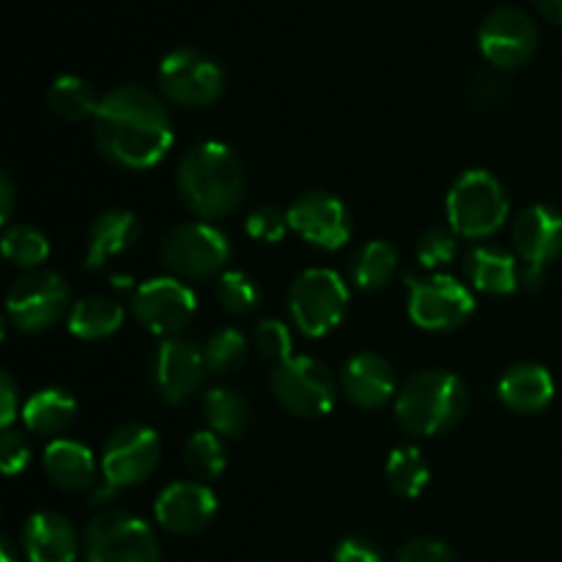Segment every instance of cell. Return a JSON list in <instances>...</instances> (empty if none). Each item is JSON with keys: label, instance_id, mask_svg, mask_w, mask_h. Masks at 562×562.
I'll return each instance as SVG.
<instances>
[{"label": "cell", "instance_id": "38", "mask_svg": "<svg viewBox=\"0 0 562 562\" xmlns=\"http://www.w3.org/2000/svg\"><path fill=\"white\" fill-rule=\"evenodd\" d=\"M31 461V445L14 428H5L0 437V470L3 475H20Z\"/></svg>", "mask_w": 562, "mask_h": 562}, {"label": "cell", "instance_id": "28", "mask_svg": "<svg viewBox=\"0 0 562 562\" xmlns=\"http://www.w3.org/2000/svg\"><path fill=\"white\" fill-rule=\"evenodd\" d=\"M395 272H398V250L384 239L362 245L351 261V280L362 291L384 289Z\"/></svg>", "mask_w": 562, "mask_h": 562}, {"label": "cell", "instance_id": "2", "mask_svg": "<svg viewBox=\"0 0 562 562\" xmlns=\"http://www.w3.org/2000/svg\"><path fill=\"white\" fill-rule=\"evenodd\" d=\"M181 201L192 214L206 220L228 217L245 195V173L225 143L203 140L181 157L176 173Z\"/></svg>", "mask_w": 562, "mask_h": 562}, {"label": "cell", "instance_id": "19", "mask_svg": "<svg viewBox=\"0 0 562 562\" xmlns=\"http://www.w3.org/2000/svg\"><path fill=\"white\" fill-rule=\"evenodd\" d=\"M340 387H344L346 398L360 409H379L387 401H393V395H398L395 393L393 366L373 351H362L346 362Z\"/></svg>", "mask_w": 562, "mask_h": 562}, {"label": "cell", "instance_id": "22", "mask_svg": "<svg viewBox=\"0 0 562 562\" xmlns=\"http://www.w3.org/2000/svg\"><path fill=\"white\" fill-rule=\"evenodd\" d=\"M497 393L508 409L519 412V415H538V412L552 404L554 379L543 366L521 362V366H514L499 379Z\"/></svg>", "mask_w": 562, "mask_h": 562}, {"label": "cell", "instance_id": "4", "mask_svg": "<svg viewBox=\"0 0 562 562\" xmlns=\"http://www.w3.org/2000/svg\"><path fill=\"white\" fill-rule=\"evenodd\" d=\"M508 198L503 184L488 170H467L448 192L450 231L464 239H486L505 225Z\"/></svg>", "mask_w": 562, "mask_h": 562}, {"label": "cell", "instance_id": "24", "mask_svg": "<svg viewBox=\"0 0 562 562\" xmlns=\"http://www.w3.org/2000/svg\"><path fill=\"white\" fill-rule=\"evenodd\" d=\"M464 272L477 291L492 296L514 294L519 289V272L514 256L497 247H477L467 256Z\"/></svg>", "mask_w": 562, "mask_h": 562}, {"label": "cell", "instance_id": "35", "mask_svg": "<svg viewBox=\"0 0 562 562\" xmlns=\"http://www.w3.org/2000/svg\"><path fill=\"white\" fill-rule=\"evenodd\" d=\"M459 245H456V234L448 228H428L417 241V261L423 269H439L453 263Z\"/></svg>", "mask_w": 562, "mask_h": 562}, {"label": "cell", "instance_id": "12", "mask_svg": "<svg viewBox=\"0 0 562 562\" xmlns=\"http://www.w3.org/2000/svg\"><path fill=\"white\" fill-rule=\"evenodd\" d=\"M162 445L157 431L140 423H130L110 434L102 450V477L113 488H130L148 481L159 464Z\"/></svg>", "mask_w": 562, "mask_h": 562}, {"label": "cell", "instance_id": "18", "mask_svg": "<svg viewBox=\"0 0 562 562\" xmlns=\"http://www.w3.org/2000/svg\"><path fill=\"white\" fill-rule=\"evenodd\" d=\"M514 247L521 261L532 267H547L558 261L562 256V214L543 203L525 209L516 217Z\"/></svg>", "mask_w": 562, "mask_h": 562}, {"label": "cell", "instance_id": "14", "mask_svg": "<svg viewBox=\"0 0 562 562\" xmlns=\"http://www.w3.org/2000/svg\"><path fill=\"white\" fill-rule=\"evenodd\" d=\"M198 300L187 283L179 278H157L143 283L132 300V313L151 335L159 338H179L181 329L192 322Z\"/></svg>", "mask_w": 562, "mask_h": 562}, {"label": "cell", "instance_id": "20", "mask_svg": "<svg viewBox=\"0 0 562 562\" xmlns=\"http://www.w3.org/2000/svg\"><path fill=\"white\" fill-rule=\"evenodd\" d=\"M22 549L31 562H75L80 543L66 516L55 510H38L25 521Z\"/></svg>", "mask_w": 562, "mask_h": 562}, {"label": "cell", "instance_id": "26", "mask_svg": "<svg viewBox=\"0 0 562 562\" xmlns=\"http://www.w3.org/2000/svg\"><path fill=\"white\" fill-rule=\"evenodd\" d=\"M124 324V307L110 296H86L69 311V333L80 340H104Z\"/></svg>", "mask_w": 562, "mask_h": 562}, {"label": "cell", "instance_id": "31", "mask_svg": "<svg viewBox=\"0 0 562 562\" xmlns=\"http://www.w3.org/2000/svg\"><path fill=\"white\" fill-rule=\"evenodd\" d=\"M3 256L14 267L36 269L47 261L49 241L33 225H11L3 234Z\"/></svg>", "mask_w": 562, "mask_h": 562}, {"label": "cell", "instance_id": "39", "mask_svg": "<svg viewBox=\"0 0 562 562\" xmlns=\"http://www.w3.org/2000/svg\"><path fill=\"white\" fill-rule=\"evenodd\" d=\"M395 562H459V560H456L453 549H450L448 543L434 541V538H420V541L406 543Z\"/></svg>", "mask_w": 562, "mask_h": 562}, {"label": "cell", "instance_id": "42", "mask_svg": "<svg viewBox=\"0 0 562 562\" xmlns=\"http://www.w3.org/2000/svg\"><path fill=\"white\" fill-rule=\"evenodd\" d=\"M11 212H14V184H11V176H0V220L9 223Z\"/></svg>", "mask_w": 562, "mask_h": 562}, {"label": "cell", "instance_id": "13", "mask_svg": "<svg viewBox=\"0 0 562 562\" xmlns=\"http://www.w3.org/2000/svg\"><path fill=\"white\" fill-rule=\"evenodd\" d=\"M477 47L483 58L497 69H519L536 55L538 27L527 11L516 5L494 9L477 31Z\"/></svg>", "mask_w": 562, "mask_h": 562}, {"label": "cell", "instance_id": "41", "mask_svg": "<svg viewBox=\"0 0 562 562\" xmlns=\"http://www.w3.org/2000/svg\"><path fill=\"white\" fill-rule=\"evenodd\" d=\"M16 404H20V398H16L14 379H11L9 373H3V376H0V428H3V431L14 426Z\"/></svg>", "mask_w": 562, "mask_h": 562}, {"label": "cell", "instance_id": "11", "mask_svg": "<svg viewBox=\"0 0 562 562\" xmlns=\"http://www.w3.org/2000/svg\"><path fill=\"white\" fill-rule=\"evenodd\" d=\"M225 75L214 58L201 49H173L159 64V88L181 108H206L223 93Z\"/></svg>", "mask_w": 562, "mask_h": 562}, {"label": "cell", "instance_id": "21", "mask_svg": "<svg viewBox=\"0 0 562 562\" xmlns=\"http://www.w3.org/2000/svg\"><path fill=\"white\" fill-rule=\"evenodd\" d=\"M140 231V220H137L135 212H126V209L102 212L93 220L91 228H88L86 267L102 269L115 256H124L126 250H132L137 245Z\"/></svg>", "mask_w": 562, "mask_h": 562}, {"label": "cell", "instance_id": "37", "mask_svg": "<svg viewBox=\"0 0 562 562\" xmlns=\"http://www.w3.org/2000/svg\"><path fill=\"white\" fill-rule=\"evenodd\" d=\"M289 228H291L289 212H283V209L278 206H258L245 223V231L252 236V239L269 241V245L283 239Z\"/></svg>", "mask_w": 562, "mask_h": 562}, {"label": "cell", "instance_id": "32", "mask_svg": "<svg viewBox=\"0 0 562 562\" xmlns=\"http://www.w3.org/2000/svg\"><path fill=\"white\" fill-rule=\"evenodd\" d=\"M184 461L187 470L201 481H214L225 472V445L220 434L214 431H198L187 439L184 445Z\"/></svg>", "mask_w": 562, "mask_h": 562}, {"label": "cell", "instance_id": "33", "mask_svg": "<svg viewBox=\"0 0 562 562\" xmlns=\"http://www.w3.org/2000/svg\"><path fill=\"white\" fill-rule=\"evenodd\" d=\"M247 357V338L234 327H223L212 333V338L203 346V362L209 373H234Z\"/></svg>", "mask_w": 562, "mask_h": 562}, {"label": "cell", "instance_id": "15", "mask_svg": "<svg viewBox=\"0 0 562 562\" xmlns=\"http://www.w3.org/2000/svg\"><path fill=\"white\" fill-rule=\"evenodd\" d=\"M289 225L296 236L322 250H340L351 236V217L338 195L324 190L302 192L289 206Z\"/></svg>", "mask_w": 562, "mask_h": 562}, {"label": "cell", "instance_id": "6", "mask_svg": "<svg viewBox=\"0 0 562 562\" xmlns=\"http://www.w3.org/2000/svg\"><path fill=\"white\" fill-rule=\"evenodd\" d=\"M88 562H162L151 527L124 510H104L82 538Z\"/></svg>", "mask_w": 562, "mask_h": 562}, {"label": "cell", "instance_id": "3", "mask_svg": "<svg viewBox=\"0 0 562 562\" xmlns=\"http://www.w3.org/2000/svg\"><path fill=\"white\" fill-rule=\"evenodd\" d=\"M470 412V393L456 373L420 371L395 395V420L412 437H437L450 431Z\"/></svg>", "mask_w": 562, "mask_h": 562}, {"label": "cell", "instance_id": "16", "mask_svg": "<svg viewBox=\"0 0 562 562\" xmlns=\"http://www.w3.org/2000/svg\"><path fill=\"white\" fill-rule=\"evenodd\" d=\"M203 349L187 338H165L151 357V379L168 404L179 406L201 390L206 379Z\"/></svg>", "mask_w": 562, "mask_h": 562}, {"label": "cell", "instance_id": "17", "mask_svg": "<svg viewBox=\"0 0 562 562\" xmlns=\"http://www.w3.org/2000/svg\"><path fill=\"white\" fill-rule=\"evenodd\" d=\"M217 514V497L198 481H179L162 488L154 503V516L173 536H195Z\"/></svg>", "mask_w": 562, "mask_h": 562}, {"label": "cell", "instance_id": "25", "mask_svg": "<svg viewBox=\"0 0 562 562\" xmlns=\"http://www.w3.org/2000/svg\"><path fill=\"white\" fill-rule=\"evenodd\" d=\"M77 401L66 390H38L22 406V420L27 431L42 434V437H58L60 431L75 423Z\"/></svg>", "mask_w": 562, "mask_h": 562}, {"label": "cell", "instance_id": "29", "mask_svg": "<svg viewBox=\"0 0 562 562\" xmlns=\"http://www.w3.org/2000/svg\"><path fill=\"white\" fill-rule=\"evenodd\" d=\"M387 486L393 488L398 497L415 499L426 492L428 481H431V470H428L426 459L417 448L404 445V448H395L387 459Z\"/></svg>", "mask_w": 562, "mask_h": 562}, {"label": "cell", "instance_id": "34", "mask_svg": "<svg viewBox=\"0 0 562 562\" xmlns=\"http://www.w3.org/2000/svg\"><path fill=\"white\" fill-rule=\"evenodd\" d=\"M217 296L223 302V307L236 316H247L258 307L261 302V289H258L256 280L245 272H223L217 283Z\"/></svg>", "mask_w": 562, "mask_h": 562}, {"label": "cell", "instance_id": "45", "mask_svg": "<svg viewBox=\"0 0 562 562\" xmlns=\"http://www.w3.org/2000/svg\"><path fill=\"white\" fill-rule=\"evenodd\" d=\"M0 562H16V554H14V549H11L9 541L0 543Z\"/></svg>", "mask_w": 562, "mask_h": 562}, {"label": "cell", "instance_id": "27", "mask_svg": "<svg viewBox=\"0 0 562 562\" xmlns=\"http://www.w3.org/2000/svg\"><path fill=\"white\" fill-rule=\"evenodd\" d=\"M203 412H206V420L212 426V431L220 434V437L239 439L250 431V404L234 387L209 390L206 398H203Z\"/></svg>", "mask_w": 562, "mask_h": 562}, {"label": "cell", "instance_id": "7", "mask_svg": "<svg viewBox=\"0 0 562 562\" xmlns=\"http://www.w3.org/2000/svg\"><path fill=\"white\" fill-rule=\"evenodd\" d=\"M162 261L176 278H217L231 261V241L209 223H184L170 231L162 241Z\"/></svg>", "mask_w": 562, "mask_h": 562}, {"label": "cell", "instance_id": "1", "mask_svg": "<svg viewBox=\"0 0 562 562\" xmlns=\"http://www.w3.org/2000/svg\"><path fill=\"white\" fill-rule=\"evenodd\" d=\"M93 137L110 162L146 170L168 157L173 146V121L154 91L143 86H119L99 99Z\"/></svg>", "mask_w": 562, "mask_h": 562}, {"label": "cell", "instance_id": "44", "mask_svg": "<svg viewBox=\"0 0 562 562\" xmlns=\"http://www.w3.org/2000/svg\"><path fill=\"white\" fill-rule=\"evenodd\" d=\"M536 5L547 20H552L554 25H562V0H536Z\"/></svg>", "mask_w": 562, "mask_h": 562}, {"label": "cell", "instance_id": "43", "mask_svg": "<svg viewBox=\"0 0 562 562\" xmlns=\"http://www.w3.org/2000/svg\"><path fill=\"white\" fill-rule=\"evenodd\" d=\"M519 285H525L527 291H538L543 285V267H532L525 263V269L519 272Z\"/></svg>", "mask_w": 562, "mask_h": 562}, {"label": "cell", "instance_id": "5", "mask_svg": "<svg viewBox=\"0 0 562 562\" xmlns=\"http://www.w3.org/2000/svg\"><path fill=\"white\" fill-rule=\"evenodd\" d=\"M349 289L333 269H307L291 283L289 313L294 327L307 338H324L346 316Z\"/></svg>", "mask_w": 562, "mask_h": 562}, {"label": "cell", "instance_id": "36", "mask_svg": "<svg viewBox=\"0 0 562 562\" xmlns=\"http://www.w3.org/2000/svg\"><path fill=\"white\" fill-rule=\"evenodd\" d=\"M252 344L261 351V357L278 362V366L291 360V346L294 344H291L289 327L280 318H263V322H258L256 333H252Z\"/></svg>", "mask_w": 562, "mask_h": 562}, {"label": "cell", "instance_id": "30", "mask_svg": "<svg viewBox=\"0 0 562 562\" xmlns=\"http://www.w3.org/2000/svg\"><path fill=\"white\" fill-rule=\"evenodd\" d=\"M49 110L64 121H82L88 115H97L99 99L93 93L91 82L77 75H64L53 82L47 93Z\"/></svg>", "mask_w": 562, "mask_h": 562}, {"label": "cell", "instance_id": "23", "mask_svg": "<svg viewBox=\"0 0 562 562\" xmlns=\"http://www.w3.org/2000/svg\"><path fill=\"white\" fill-rule=\"evenodd\" d=\"M44 472L49 481L66 492H91L97 477V459L91 450L75 439H53L44 450Z\"/></svg>", "mask_w": 562, "mask_h": 562}, {"label": "cell", "instance_id": "10", "mask_svg": "<svg viewBox=\"0 0 562 562\" xmlns=\"http://www.w3.org/2000/svg\"><path fill=\"white\" fill-rule=\"evenodd\" d=\"M272 393L296 417H322L335 406V379L313 357H291L272 371Z\"/></svg>", "mask_w": 562, "mask_h": 562}, {"label": "cell", "instance_id": "9", "mask_svg": "<svg viewBox=\"0 0 562 562\" xmlns=\"http://www.w3.org/2000/svg\"><path fill=\"white\" fill-rule=\"evenodd\" d=\"M66 307H69V285L60 274L44 269L22 274L5 294V313L22 333H44L55 327L66 316Z\"/></svg>", "mask_w": 562, "mask_h": 562}, {"label": "cell", "instance_id": "8", "mask_svg": "<svg viewBox=\"0 0 562 562\" xmlns=\"http://www.w3.org/2000/svg\"><path fill=\"white\" fill-rule=\"evenodd\" d=\"M475 313V296L450 274L409 278V318L428 333L464 327Z\"/></svg>", "mask_w": 562, "mask_h": 562}, {"label": "cell", "instance_id": "40", "mask_svg": "<svg viewBox=\"0 0 562 562\" xmlns=\"http://www.w3.org/2000/svg\"><path fill=\"white\" fill-rule=\"evenodd\" d=\"M333 562H382V554L373 543L362 541V538H346L335 549Z\"/></svg>", "mask_w": 562, "mask_h": 562}]
</instances>
